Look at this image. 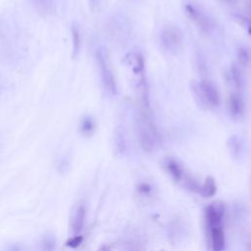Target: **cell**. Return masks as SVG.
<instances>
[{"label": "cell", "mask_w": 251, "mask_h": 251, "mask_svg": "<svg viewBox=\"0 0 251 251\" xmlns=\"http://www.w3.org/2000/svg\"><path fill=\"white\" fill-rule=\"evenodd\" d=\"M72 38H73V53H74V56H77L80 53L81 44H82L81 31L77 24H73L72 26Z\"/></svg>", "instance_id": "obj_14"}, {"label": "cell", "mask_w": 251, "mask_h": 251, "mask_svg": "<svg viewBox=\"0 0 251 251\" xmlns=\"http://www.w3.org/2000/svg\"><path fill=\"white\" fill-rule=\"evenodd\" d=\"M231 74H232L233 82H234V85L236 86V88L241 89L244 85V79H243L240 69L236 65H234L231 69Z\"/></svg>", "instance_id": "obj_16"}, {"label": "cell", "mask_w": 251, "mask_h": 251, "mask_svg": "<svg viewBox=\"0 0 251 251\" xmlns=\"http://www.w3.org/2000/svg\"><path fill=\"white\" fill-rule=\"evenodd\" d=\"M193 91L201 104L207 108H217L221 102V96L216 85L207 80H201L193 84Z\"/></svg>", "instance_id": "obj_1"}, {"label": "cell", "mask_w": 251, "mask_h": 251, "mask_svg": "<svg viewBox=\"0 0 251 251\" xmlns=\"http://www.w3.org/2000/svg\"><path fill=\"white\" fill-rule=\"evenodd\" d=\"M238 20H239L241 26L245 29V31L247 32V33H248V34L250 35V37H251V22L248 21L247 19H244V18H239Z\"/></svg>", "instance_id": "obj_19"}, {"label": "cell", "mask_w": 251, "mask_h": 251, "mask_svg": "<svg viewBox=\"0 0 251 251\" xmlns=\"http://www.w3.org/2000/svg\"><path fill=\"white\" fill-rule=\"evenodd\" d=\"M236 59L240 66L246 67L251 62V50L247 46L240 45L236 48Z\"/></svg>", "instance_id": "obj_13"}, {"label": "cell", "mask_w": 251, "mask_h": 251, "mask_svg": "<svg viewBox=\"0 0 251 251\" xmlns=\"http://www.w3.org/2000/svg\"><path fill=\"white\" fill-rule=\"evenodd\" d=\"M205 220L209 230L223 227L224 207L221 204L212 203L205 209Z\"/></svg>", "instance_id": "obj_5"}, {"label": "cell", "mask_w": 251, "mask_h": 251, "mask_svg": "<svg viewBox=\"0 0 251 251\" xmlns=\"http://www.w3.org/2000/svg\"><path fill=\"white\" fill-rule=\"evenodd\" d=\"M250 10H251V2H250Z\"/></svg>", "instance_id": "obj_22"}, {"label": "cell", "mask_w": 251, "mask_h": 251, "mask_svg": "<svg viewBox=\"0 0 251 251\" xmlns=\"http://www.w3.org/2000/svg\"><path fill=\"white\" fill-rule=\"evenodd\" d=\"M83 241V236L78 234V235H73V237L67 242V245L72 247V248H76L78 247Z\"/></svg>", "instance_id": "obj_18"}, {"label": "cell", "mask_w": 251, "mask_h": 251, "mask_svg": "<svg viewBox=\"0 0 251 251\" xmlns=\"http://www.w3.org/2000/svg\"><path fill=\"white\" fill-rule=\"evenodd\" d=\"M100 0H89V2L92 4V5H97L99 3Z\"/></svg>", "instance_id": "obj_21"}, {"label": "cell", "mask_w": 251, "mask_h": 251, "mask_svg": "<svg viewBox=\"0 0 251 251\" xmlns=\"http://www.w3.org/2000/svg\"><path fill=\"white\" fill-rule=\"evenodd\" d=\"M217 192V184L212 177H207L204 183L199 186L198 193L203 197H212Z\"/></svg>", "instance_id": "obj_12"}, {"label": "cell", "mask_w": 251, "mask_h": 251, "mask_svg": "<svg viewBox=\"0 0 251 251\" xmlns=\"http://www.w3.org/2000/svg\"><path fill=\"white\" fill-rule=\"evenodd\" d=\"M229 109L231 117L235 120L239 121L242 119L244 115V101L241 94L239 92H233L230 96L229 101Z\"/></svg>", "instance_id": "obj_8"}, {"label": "cell", "mask_w": 251, "mask_h": 251, "mask_svg": "<svg viewBox=\"0 0 251 251\" xmlns=\"http://www.w3.org/2000/svg\"><path fill=\"white\" fill-rule=\"evenodd\" d=\"M162 46L169 52H177L184 42V33L177 26H168L160 34Z\"/></svg>", "instance_id": "obj_3"}, {"label": "cell", "mask_w": 251, "mask_h": 251, "mask_svg": "<svg viewBox=\"0 0 251 251\" xmlns=\"http://www.w3.org/2000/svg\"><path fill=\"white\" fill-rule=\"evenodd\" d=\"M210 239L213 251H223L226 248V237L223 227L211 229Z\"/></svg>", "instance_id": "obj_10"}, {"label": "cell", "mask_w": 251, "mask_h": 251, "mask_svg": "<svg viewBox=\"0 0 251 251\" xmlns=\"http://www.w3.org/2000/svg\"><path fill=\"white\" fill-rule=\"evenodd\" d=\"M138 190L142 193H148L150 192V190H151V187H150L147 184H142L138 186Z\"/></svg>", "instance_id": "obj_20"}, {"label": "cell", "mask_w": 251, "mask_h": 251, "mask_svg": "<svg viewBox=\"0 0 251 251\" xmlns=\"http://www.w3.org/2000/svg\"><path fill=\"white\" fill-rule=\"evenodd\" d=\"M55 246V239L52 236H46L43 239V248L47 250H51Z\"/></svg>", "instance_id": "obj_17"}, {"label": "cell", "mask_w": 251, "mask_h": 251, "mask_svg": "<svg viewBox=\"0 0 251 251\" xmlns=\"http://www.w3.org/2000/svg\"><path fill=\"white\" fill-rule=\"evenodd\" d=\"M138 137L139 142L145 151H150L154 146V134L151 124L146 119L142 117L138 126Z\"/></svg>", "instance_id": "obj_4"}, {"label": "cell", "mask_w": 251, "mask_h": 251, "mask_svg": "<svg viewBox=\"0 0 251 251\" xmlns=\"http://www.w3.org/2000/svg\"><path fill=\"white\" fill-rule=\"evenodd\" d=\"M95 130V123H94V120L89 117V116H86L84 117L82 122H81V125H80V131L81 133L84 134V135H90L92 134V133L94 132Z\"/></svg>", "instance_id": "obj_15"}, {"label": "cell", "mask_w": 251, "mask_h": 251, "mask_svg": "<svg viewBox=\"0 0 251 251\" xmlns=\"http://www.w3.org/2000/svg\"><path fill=\"white\" fill-rule=\"evenodd\" d=\"M165 166H166V169H167L168 173L172 177V179L177 183L183 184L184 186L192 179L190 176H188L185 173L184 167L177 160H175L173 158L167 159L166 163H165Z\"/></svg>", "instance_id": "obj_6"}, {"label": "cell", "mask_w": 251, "mask_h": 251, "mask_svg": "<svg viewBox=\"0 0 251 251\" xmlns=\"http://www.w3.org/2000/svg\"><path fill=\"white\" fill-rule=\"evenodd\" d=\"M184 9H185L186 15L198 27L199 30H201L202 32H205V33L209 31V28H210L209 21L201 11H199V9H197L192 4H186Z\"/></svg>", "instance_id": "obj_7"}, {"label": "cell", "mask_w": 251, "mask_h": 251, "mask_svg": "<svg viewBox=\"0 0 251 251\" xmlns=\"http://www.w3.org/2000/svg\"><path fill=\"white\" fill-rule=\"evenodd\" d=\"M33 2L41 16H50L55 11V0H33Z\"/></svg>", "instance_id": "obj_11"}, {"label": "cell", "mask_w": 251, "mask_h": 251, "mask_svg": "<svg viewBox=\"0 0 251 251\" xmlns=\"http://www.w3.org/2000/svg\"><path fill=\"white\" fill-rule=\"evenodd\" d=\"M85 214V207L83 204L77 206L76 209L73 211L71 217V232L73 235H78L82 233L84 226Z\"/></svg>", "instance_id": "obj_9"}, {"label": "cell", "mask_w": 251, "mask_h": 251, "mask_svg": "<svg viewBox=\"0 0 251 251\" xmlns=\"http://www.w3.org/2000/svg\"><path fill=\"white\" fill-rule=\"evenodd\" d=\"M95 59L97 62V66L99 69L100 78H101V83L105 91L110 95L117 94V84L111 69L109 60L105 52L102 49H97L95 52Z\"/></svg>", "instance_id": "obj_2"}]
</instances>
